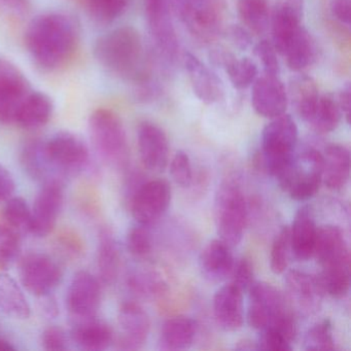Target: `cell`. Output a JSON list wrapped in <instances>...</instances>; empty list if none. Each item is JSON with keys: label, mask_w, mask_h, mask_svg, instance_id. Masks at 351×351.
<instances>
[{"label": "cell", "mask_w": 351, "mask_h": 351, "mask_svg": "<svg viewBox=\"0 0 351 351\" xmlns=\"http://www.w3.org/2000/svg\"><path fill=\"white\" fill-rule=\"evenodd\" d=\"M71 340L82 350L102 351L114 341L112 328L106 322L95 317L73 320Z\"/></svg>", "instance_id": "7402d4cb"}, {"label": "cell", "mask_w": 351, "mask_h": 351, "mask_svg": "<svg viewBox=\"0 0 351 351\" xmlns=\"http://www.w3.org/2000/svg\"><path fill=\"white\" fill-rule=\"evenodd\" d=\"M118 326L120 336L117 343L119 348L134 350L147 342L151 330V320L141 305L127 302L121 306L119 311Z\"/></svg>", "instance_id": "ac0fdd59"}, {"label": "cell", "mask_w": 351, "mask_h": 351, "mask_svg": "<svg viewBox=\"0 0 351 351\" xmlns=\"http://www.w3.org/2000/svg\"><path fill=\"white\" fill-rule=\"evenodd\" d=\"M322 182L330 190L344 188L350 176V153L346 147L338 143L328 145L324 151Z\"/></svg>", "instance_id": "d4e9b609"}, {"label": "cell", "mask_w": 351, "mask_h": 351, "mask_svg": "<svg viewBox=\"0 0 351 351\" xmlns=\"http://www.w3.org/2000/svg\"><path fill=\"white\" fill-rule=\"evenodd\" d=\"M316 54L317 48L313 36L301 26L287 45L282 56L285 57L287 66L291 71L300 73L314 62Z\"/></svg>", "instance_id": "f1b7e54d"}, {"label": "cell", "mask_w": 351, "mask_h": 351, "mask_svg": "<svg viewBox=\"0 0 351 351\" xmlns=\"http://www.w3.org/2000/svg\"><path fill=\"white\" fill-rule=\"evenodd\" d=\"M230 38L238 48L242 49V50H245L252 44V38H250V34L243 28L238 27V26H233L230 29Z\"/></svg>", "instance_id": "f5cc1de1"}, {"label": "cell", "mask_w": 351, "mask_h": 351, "mask_svg": "<svg viewBox=\"0 0 351 351\" xmlns=\"http://www.w3.org/2000/svg\"><path fill=\"white\" fill-rule=\"evenodd\" d=\"M137 141L143 166L151 171H164L169 162V143L163 129L145 121L139 124Z\"/></svg>", "instance_id": "e0dca14e"}, {"label": "cell", "mask_w": 351, "mask_h": 351, "mask_svg": "<svg viewBox=\"0 0 351 351\" xmlns=\"http://www.w3.org/2000/svg\"><path fill=\"white\" fill-rule=\"evenodd\" d=\"M47 303L43 306V310L48 314L49 316H57L58 314V306H57L55 300L50 299V295H47Z\"/></svg>", "instance_id": "11a10c76"}, {"label": "cell", "mask_w": 351, "mask_h": 351, "mask_svg": "<svg viewBox=\"0 0 351 351\" xmlns=\"http://www.w3.org/2000/svg\"><path fill=\"white\" fill-rule=\"evenodd\" d=\"M231 274L233 276L232 283L242 291L250 289L254 283V268L246 258H241L237 264H234Z\"/></svg>", "instance_id": "681fc988"}, {"label": "cell", "mask_w": 351, "mask_h": 351, "mask_svg": "<svg viewBox=\"0 0 351 351\" xmlns=\"http://www.w3.org/2000/svg\"><path fill=\"white\" fill-rule=\"evenodd\" d=\"M282 295L273 285L266 282L252 283L250 287L248 324L254 330H263L287 315Z\"/></svg>", "instance_id": "9c48e42d"}, {"label": "cell", "mask_w": 351, "mask_h": 351, "mask_svg": "<svg viewBox=\"0 0 351 351\" xmlns=\"http://www.w3.org/2000/svg\"><path fill=\"white\" fill-rule=\"evenodd\" d=\"M3 219L5 223L19 233L29 232L32 209L28 206L25 199L22 197H11L5 202Z\"/></svg>", "instance_id": "f35d334b"}, {"label": "cell", "mask_w": 351, "mask_h": 351, "mask_svg": "<svg viewBox=\"0 0 351 351\" xmlns=\"http://www.w3.org/2000/svg\"><path fill=\"white\" fill-rule=\"evenodd\" d=\"M252 88V104L258 116L274 119L285 114L289 95L279 75L256 77Z\"/></svg>", "instance_id": "2e32d148"}, {"label": "cell", "mask_w": 351, "mask_h": 351, "mask_svg": "<svg viewBox=\"0 0 351 351\" xmlns=\"http://www.w3.org/2000/svg\"><path fill=\"white\" fill-rule=\"evenodd\" d=\"M0 311L17 320L28 319L32 314L23 289L8 273H0Z\"/></svg>", "instance_id": "83f0119b"}, {"label": "cell", "mask_w": 351, "mask_h": 351, "mask_svg": "<svg viewBox=\"0 0 351 351\" xmlns=\"http://www.w3.org/2000/svg\"><path fill=\"white\" fill-rule=\"evenodd\" d=\"M22 285L38 298L50 295L62 281V270L58 263L46 254H26L19 265Z\"/></svg>", "instance_id": "52a82bcc"}, {"label": "cell", "mask_w": 351, "mask_h": 351, "mask_svg": "<svg viewBox=\"0 0 351 351\" xmlns=\"http://www.w3.org/2000/svg\"><path fill=\"white\" fill-rule=\"evenodd\" d=\"M128 285L133 293L138 295H157L159 291H163V283L158 280L154 275L147 273L135 272L128 278Z\"/></svg>", "instance_id": "bcb514c9"}, {"label": "cell", "mask_w": 351, "mask_h": 351, "mask_svg": "<svg viewBox=\"0 0 351 351\" xmlns=\"http://www.w3.org/2000/svg\"><path fill=\"white\" fill-rule=\"evenodd\" d=\"M93 54L110 75L138 85L147 82L143 38L134 27L122 26L99 36Z\"/></svg>", "instance_id": "7a4b0ae2"}, {"label": "cell", "mask_w": 351, "mask_h": 351, "mask_svg": "<svg viewBox=\"0 0 351 351\" xmlns=\"http://www.w3.org/2000/svg\"><path fill=\"white\" fill-rule=\"evenodd\" d=\"M285 282L293 301L305 310L315 307L320 293L324 291L319 280L299 270L289 271Z\"/></svg>", "instance_id": "d6a6232c"}, {"label": "cell", "mask_w": 351, "mask_h": 351, "mask_svg": "<svg viewBox=\"0 0 351 351\" xmlns=\"http://www.w3.org/2000/svg\"><path fill=\"white\" fill-rule=\"evenodd\" d=\"M79 42V24L71 16L56 12L34 18L25 32L28 53L44 71L64 66L73 58Z\"/></svg>", "instance_id": "6da1fadb"}, {"label": "cell", "mask_w": 351, "mask_h": 351, "mask_svg": "<svg viewBox=\"0 0 351 351\" xmlns=\"http://www.w3.org/2000/svg\"><path fill=\"white\" fill-rule=\"evenodd\" d=\"M21 252V233L7 223H0V266L9 267Z\"/></svg>", "instance_id": "ab89813d"}, {"label": "cell", "mask_w": 351, "mask_h": 351, "mask_svg": "<svg viewBox=\"0 0 351 351\" xmlns=\"http://www.w3.org/2000/svg\"><path fill=\"white\" fill-rule=\"evenodd\" d=\"M305 11L304 0H282L273 11L271 18L272 44L283 55L287 45L301 27Z\"/></svg>", "instance_id": "d6986e66"}, {"label": "cell", "mask_w": 351, "mask_h": 351, "mask_svg": "<svg viewBox=\"0 0 351 351\" xmlns=\"http://www.w3.org/2000/svg\"><path fill=\"white\" fill-rule=\"evenodd\" d=\"M215 210L219 239L230 247L237 246L243 238L247 221L245 198L237 184L227 182L219 186Z\"/></svg>", "instance_id": "5b68a950"}, {"label": "cell", "mask_w": 351, "mask_h": 351, "mask_svg": "<svg viewBox=\"0 0 351 351\" xmlns=\"http://www.w3.org/2000/svg\"><path fill=\"white\" fill-rule=\"evenodd\" d=\"M180 12L189 27L201 38H211L219 29V16L211 7L201 5L197 0H188L180 7Z\"/></svg>", "instance_id": "1f68e13d"}, {"label": "cell", "mask_w": 351, "mask_h": 351, "mask_svg": "<svg viewBox=\"0 0 351 351\" xmlns=\"http://www.w3.org/2000/svg\"><path fill=\"white\" fill-rule=\"evenodd\" d=\"M196 322L186 316H176L164 322L161 330V346L167 350L186 349L194 342Z\"/></svg>", "instance_id": "4dcf8cb0"}, {"label": "cell", "mask_w": 351, "mask_h": 351, "mask_svg": "<svg viewBox=\"0 0 351 351\" xmlns=\"http://www.w3.org/2000/svg\"><path fill=\"white\" fill-rule=\"evenodd\" d=\"M231 248L221 239L211 240L201 252L200 269L205 278L219 282L231 275L234 258Z\"/></svg>", "instance_id": "cb8c5ba5"}, {"label": "cell", "mask_w": 351, "mask_h": 351, "mask_svg": "<svg viewBox=\"0 0 351 351\" xmlns=\"http://www.w3.org/2000/svg\"><path fill=\"white\" fill-rule=\"evenodd\" d=\"M291 238L289 227H283L275 236L271 247L270 267L275 274H282L289 266V254H291Z\"/></svg>", "instance_id": "60d3db41"}, {"label": "cell", "mask_w": 351, "mask_h": 351, "mask_svg": "<svg viewBox=\"0 0 351 351\" xmlns=\"http://www.w3.org/2000/svg\"><path fill=\"white\" fill-rule=\"evenodd\" d=\"M16 350V347L9 341L0 339V351H13Z\"/></svg>", "instance_id": "680465c9"}, {"label": "cell", "mask_w": 351, "mask_h": 351, "mask_svg": "<svg viewBox=\"0 0 351 351\" xmlns=\"http://www.w3.org/2000/svg\"><path fill=\"white\" fill-rule=\"evenodd\" d=\"M171 202V189L165 180H151L143 184L133 197L131 211L137 223L149 226L157 223Z\"/></svg>", "instance_id": "8fae6325"}, {"label": "cell", "mask_w": 351, "mask_h": 351, "mask_svg": "<svg viewBox=\"0 0 351 351\" xmlns=\"http://www.w3.org/2000/svg\"><path fill=\"white\" fill-rule=\"evenodd\" d=\"M304 347L306 350L310 351L334 350L336 349L330 320H324L309 328L306 334L305 340H304Z\"/></svg>", "instance_id": "b9f144b4"}, {"label": "cell", "mask_w": 351, "mask_h": 351, "mask_svg": "<svg viewBox=\"0 0 351 351\" xmlns=\"http://www.w3.org/2000/svg\"><path fill=\"white\" fill-rule=\"evenodd\" d=\"M254 53L262 62L266 75H279L280 65L277 58L278 53L275 50L272 42L267 40H261L254 46Z\"/></svg>", "instance_id": "7dc6e473"}, {"label": "cell", "mask_w": 351, "mask_h": 351, "mask_svg": "<svg viewBox=\"0 0 351 351\" xmlns=\"http://www.w3.org/2000/svg\"><path fill=\"white\" fill-rule=\"evenodd\" d=\"M317 229L311 209L302 207L289 228L291 254L297 260L307 261L313 256Z\"/></svg>", "instance_id": "603a6c76"}, {"label": "cell", "mask_w": 351, "mask_h": 351, "mask_svg": "<svg viewBox=\"0 0 351 351\" xmlns=\"http://www.w3.org/2000/svg\"><path fill=\"white\" fill-rule=\"evenodd\" d=\"M3 1L8 5V7L15 10L25 9L28 3V0H3Z\"/></svg>", "instance_id": "6f0895ef"}, {"label": "cell", "mask_w": 351, "mask_h": 351, "mask_svg": "<svg viewBox=\"0 0 351 351\" xmlns=\"http://www.w3.org/2000/svg\"><path fill=\"white\" fill-rule=\"evenodd\" d=\"M44 152L53 170L75 173L89 162V149L82 137L69 131L56 133L44 141Z\"/></svg>", "instance_id": "ba28073f"}, {"label": "cell", "mask_w": 351, "mask_h": 351, "mask_svg": "<svg viewBox=\"0 0 351 351\" xmlns=\"http://www.w3.org/2000/svg\"><path fill=\"white\" fill-rule=\"evenodd\" d=\"M330 12L341 23L349 25L351 21V0H332Z\"/></svg>", "instance_id": "816d5d0a"}, {"label": "cell", "mask_w": 351, "mask_h": 351, "mask_svg": "<svg viewBox=\"0 0 351 351\" xmlns=\"http://www.w3.org/2000/svg\"><path fill=\"white\" fill-rule=\"evenodd\" d=\"M271 120L263 130V158L267 171L278 180L293 161L299 130L289 114Z\"/></svg>", "instance_id": "3957f363"}, {"label": "cell", "mask_w": 351, "mask_h": 351, "mask_svg": "<svg viewBox=\"0 0 351 351\" xmlns=\"http://www.w3.org/2000/svg\"><path fill=\"white\" fill-rule=\"evenodd\" d=\"M90 16L99 24L112 23L124 15L129 0H85Z\"/></svg>", "instance_id": "74e56055"}, {"label": "cell", "mask_w": 351, "mask_h": 351, "mask_svg": "<svg viewBox=\"0 0 351 351\" xmlns=\"http://www.w3.org/2000/svg\"><path fill=\"white\" fill-rule=\"evenodd\" d=\"M170 176L176 184L189 188L193 182V169L190 157L184 152L178 151L170 162Z\"/></svg>", "instance_id": "f6af8a7d"}, {"label": "cell", "mask_w": 351, "mask_h": 351, "mask_svg": "<svg viewBox=\"0 0 351 351\" xmlns=\"http://www.w3.org/2000/svg\"><path fill=\"white\" fill-rule=\"evenodd\" d=\"M42 346L45 350L62 351L69 349V339L62 328L52 326L42 334Z\"/></svg>", "instance_id": "c3c4849f"}, {"label": "cell", "mask_w": 351, "mask_h": 351, "mask_svg": "<svg viewBox=\"0 0 351 351\" xmlns=\"http://www.w3.org/2000/svg\"><path fill=\"white\" fill-rule=\"evenodd\" d=\"M243 291L233 283L217 289L213 298V312L223 330L234 332L243 324Z\"/></svg>", "instance_id": "44dd1931"}, {"label": "cell", "mask_w": 351, "mask_h": 351, "mask_svg": "<svg viewBox=\"0 0 351 351\" xmlns=\"http://www.w3.org/2000/svg\"><path fill=\"white\" fill-rule=\"evenodd\" d=\"M101 302L99 280L88 271H79L67 291L66 305L73 320L95 317Z\"/></svg>", "instance_id": "4fadbf2b"}, {"label": "cell", "mask_w": 351, "mask_h": 351, "mask_svg": "<svg viewBox=\"0 0 351 351\" xmlns=\"http://www.w3.org/2000/svg\"><path fill=\"white\" fill-rule=\"evenodd\" d=\"M184 62L195 95L206 104H213L221 100L223 96L221 79L191 53L184 54Z\"/></svg>", "instance_id": "ffe728a7"}, {"label": "cell", "mask_w": 351, "mask_h": 351, "mask_svg": "<svg viewBox=\"0 0 351 351\" xmlns=\"http://www.w3.org/2000/svg\"><path fill=\"white\" fill-rule=\"evenodd\" d=\"M16 191V182L11 172L0 164V203L7 202L13 197Z\"/></svg>", "instance_id": "f907efd6"}, {"label": "cell", "mask_w": 351, "mask_h": 351, "mask_svg": "<svg viewBox=\"0 0 351 351\" xmlns=\"http://www.w3.org/2000/svg\"><path fill=\"white\" fill-rule=\"evenodd\" d=\"M238 16L250 32L262 34L270 23V12L267 0H238Z\"/></svg>", "instance_id": "d590c367"}, {"label": "cell", "mask_w": 351, "mask_h": 351, "mask_svg": "<svg viewBox=\"0 0 351 351\" xmlns=\"http://www.w3.org/2000/svg\"><path fill=\"white\" fill-rule=\"evenodd\" d=\"M64 193L59 180L44 182L32 209L29 232L36 237H47L54 231L63 207Z\"/></svg>", "instance_id": "30bf717a"}, {"label": "cell", "mask_w": 351, "mask_h": 351, "mask_svg": "<svg viewBox=\"0 0 351 351\" xmlns=\"http://www.w3.org/2000/svg\"><path fill=\"white\" fill-rule=\"evenodd\" d=\"M339 106H340L341 112L344 114L346 118L347 122L350 121V110H351V88L349 84L345 85L339 93L338 100Z\"/></svg>", "instance_id": "db71d44e"}, {"label": "cell", "mask_w": 351, "mask_h": 351, "mask_svg": "<svg viewBox=\"0 0 351 351\" xmlns=\"http://www.w3.org/2000/svg\"><path fill=\"white\" fill-rule=\"evenodd\" d=\"M53 106L50 96L40 91H32L22 102L15 124L27 130L42 128L52 118Z\"/></svg>", "instance_id": "484cf974"}, {"label": "cell", "mask_w": 351, "mask_h": 351, "mask_svg": "<svg viewBox=\"0 0 351 351\" xmlns=\"http://www.w3.org/2000/svg\"><path fill=\"white\" fill-rule=\"evenodd\" d=\"M89 135L94 149L104 159L119 166L126 163L128 139L116 112L106 108L95 110L89 118Z\"/></svg>", "instance_id": "277c9868"}, {"label": "cell", "mask_w": 351, "mask_h": 351, "mask_svg": "<svg viewBox=\"0 0 351 351\" xmlns=\"http://www.w3.org/2000/svg\"><path fill=\"white\" fill-rule=\"evenodd\" d=\"M291 96L295 100L299 116L309 122L319 99V92L315 82L307 75H300L291 83Z\"/></svg>", "instance_id": "836d02e7"}, {"label": "cell", "mask_w": 351, "mask_h": 351, "mask_svg": "<svg viewBox=\"0 0 351 351\" xmlns=\"http://www.w3.org/2000/svg\"><path fill=\"white\" fill-rule=\"evenodd\" d=\"M342 112L337 100L332 95L319 96L317 106L308 124L316 132L326 134L336 130L342 120Z\"/></svg>", "instance_id": "e575fe53"}, {"label": "cell", "mask_w": 351, "mask_h": 351, "mask_svg": "<svg viewBox=\"0 0 351 351\" xmlns=\"http://www.w3.org/2000/svg\"><path fill=\"white\" fill-rule=\"evenodd\" d=\"M236 349L238 350H258V344L250 340H242L238 342Z\"/></svg>", "instance_id": "9f6ffc18"}, {"label": "cell", "mask_w": 351, "mask_h": 351, "mask_svg": "<svg viewBox=\"0 0 351 351\" xmlns=\"http://www.w3.org/2000/svg\"><path fill=\"white\" fill-rule=\"evenodd\" d=\"M32 92L26 77L9 63L0 64V123H15L18 110Z\"/></svg>", "instance_id": "9a60e30c"}, {"label": "cell", "mask_w": 351, "mask_h": 351, "mask_svg": "<svg viewBox=\"0 0 351 351\" xmlns=\"http://www.w3.org/2000/svg\"><path fill=\"white\" fill-rule=\"evenodd\" d=\"M120 265V250L114 234L110 229H102L97 247L98 273L102 282L112 285L118 278Z\"/></svg>", "instance_id": "f546056e"}, {"label": "cell", "mask_w": 351, "mask_h": 351, "mask_svg": "<svg viewBox=\"0 0 351 351\" xmlns=\"http://www.w3.org/2000/svg\"><path fill=\"white\" fill-rule=\"evenodd\" d=\"M145 15L156 48L167 62L178 56V40L166 0H145Z\"/></svg>", "instance_id": "7c38bea8"}, {"label": "cell", "mask_w": 351, "mask_h": 351, "mask_svg": "<svg viewBox=\"0 0 351 351\" xmlns=\"http://www.w3.org/2000/svg\"><path fill=\"white\" fill-rule=\"evenodd\" d=\"M79 1H85V0H79Z\"/></svg>", "instance_id": "91938a15"}, {"label": "cell", "mask_w": 351, "mask_h": 351, "mask_svg": "<svg viewBox=\"0 0 351 351\" xmlns=\"http://www.w3.org/2000/svg\"><path fill=\"white\" fill-rule=\"evenodd\" d=\"M215 64L223 67L235 89L243 90L250 87L258 75V65L247 57L236 58L234 55L215 51L211 55Z\"/></svg>", "instance_id": "4316f807"}, {"label": "cell", "mask_w": 351, "mask_h": 351, "mask_svg": "<svg viewBox=\"0 0 351 351\" xmlns=\"http://www.w3.org/2000/svg\"><path fill=\"white\" fill-rule=\"evenodd\" d=\"M127 248L134 258L141 260L151 254L153 243L147 226L138 223V226H135L129 231L127 235Z\"/></svg>", "instance_id": "7bdbcfd3"}, {"label": "cell", "mask_w": 351, "mask_h": 351, "mask_svg": "<svg viewBox=\"0 0 351 351\" xmlns=\"http://www.w3.org/2000/svg\"><path fill=\"white\" fill-rule=\"evenodd\" d=\"M258 344V350L289 351L293 349V337L275 328H267L261 330Z\"/></svg>", "instance_id": "ee69618b"}, {"label": "cell", "mask_w": 351, "mask_h": 351, "mask_svg": "<svg viewBox=\"0 0 351 351\" xmlns=\"http://www.w3.org/2000/svg\"><path fill=\"white\" fill-rule=\"evenodd\" d=\"M324 156L316 149H308L293 157L279 186L295 201H307L315 196L322 182Z\"/></svg>", "instance_id": "8992f818"}, {"label": "cell", "mask_w": 351, "mask_h": 351, "mask_svg": "<svg viewBox=\"0 0 351 351\" xmlns=\"http://www.w3.org/2000/svg\"><path fill=\"white\" fill-rule=\"evenodd\" d=\"M22 165L30 178L44 182H50L51 167L44 152V141H32L24 147L21 155Z\"/></svg>", "instance_id": "8d00e7d4"}, {"label": "cell", "mask_w": 351, "mask_h": 351, "mask_svg": "<svg viewBox=\"0 0 351 351\" xmlns=\"http://www.w3.org/2000/svg\"><path fill=\"white\" fill-rule=\"evenodd\" d=\"M317 262L322 266V274L318 280L324 291L336 299L346 297L351 283L348 244L328 252Z\"/></svg>", "instance_id": "5bb4252c"}]
</instances>
